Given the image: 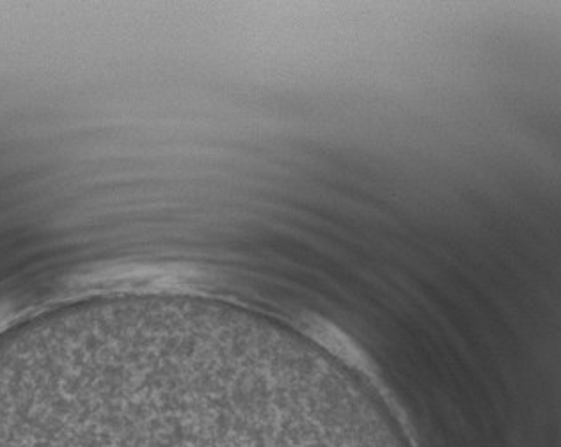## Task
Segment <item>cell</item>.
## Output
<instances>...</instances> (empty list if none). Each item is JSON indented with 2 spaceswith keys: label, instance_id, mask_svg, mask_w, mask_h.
<instances>
[{
  "label": "cell",
  "instance_id": "cell-1",
  "mask_svg": "<svg viewBox=\"0 0 561 447\" xmlns=\"http://www.w3.org/2000/svg\"><path fill=\"white\" fill-rule=\"evenodd\" d=\"M311 336L323 348L329 350L332 355L342 359L343 362L356 367L357 371H363L368 376H373V364L368 359L366 353L363 352V348L352 338H349L345 332H342L338 326L330 325L327 322H316L315 326L311 329Z\"/></svg>",
  "mask_w": 561,
  "mask_h": 447
}]
</instances>
